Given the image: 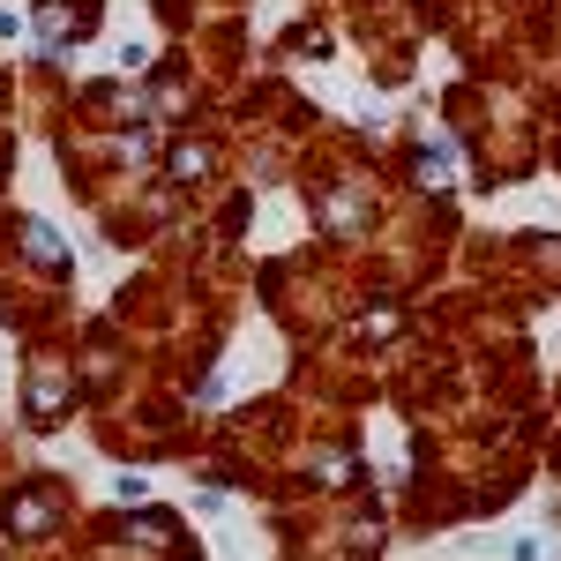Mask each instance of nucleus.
<instances>
[{
    "mask_svg": "<svg viewBox=\"0 0 561 561\" xmlns=\"http://www.w3.org/2000/svg\"><path fill=\"white\" fill-rule=\"evenodd\" d=\"M173 173H210V150L195 142V150H173Z\"/></svg>",
    "mask_w": 561,
    "mask_h": 561,
    "instance_id": "4",
    "label": "nucleus"
},
{
    "mask_svg": "<svg viewBox=\"0 0 561 561\" xmlns=\"http://www.w3.org/2000/svg\"><path fill=\"white\" fill-rule=\"evenodd\" d=\"M31 255H38V262H60V270H68V248H60L45 225H31Z\"/></svg>",
    "mask_w": 561,
    "mask_h": 561,
    "instance_id": "2",
    "label": "nucleus"
},
{
    "mask_svg": "<svg viewBox=\"0 0 561 561\" xmlns=\"http://www.w3.org/2000/svg\"><path fill=\"white\" fill-rule=\"evenodd\" d=\"M15 38H23V15H15V8L0 0V45H15Z\"/></svg>",
    "mask_w": 561,
    "mask_h": 561,
    "instance_id": "5",
    "label": "nucleus"
},
{
    "mask_svg": "<svg viewBox=\"0 0 561 561\" xmlns=\"http://www.w3.org/2000/svg\"><path fill=\"white\" fill-rule=\"evenodd\" d=\"M420 165H427V187H449V150H442V142H427Z\"/></svg>",
    "mask_w": 561,
    "mask_h": 561,
    "instance_id": "3",
    "label": "nucleus"
},
{
    "mask_svg": "<svg viewBox=\"0 0 561 561\" xmlns=\"http://www.w3.org/2000/svg\"><path fill=\"white\" fill-rule=\"evenodd\" d=\"M76 31H83V15H76V8H53V15H45V38H53V45L76 38Z\"/></svg>",
    "mask_w": 561,
    "mask_h": 561,
    "instance_id": "1",
    "label": "nucleus"
}]
</instances>
